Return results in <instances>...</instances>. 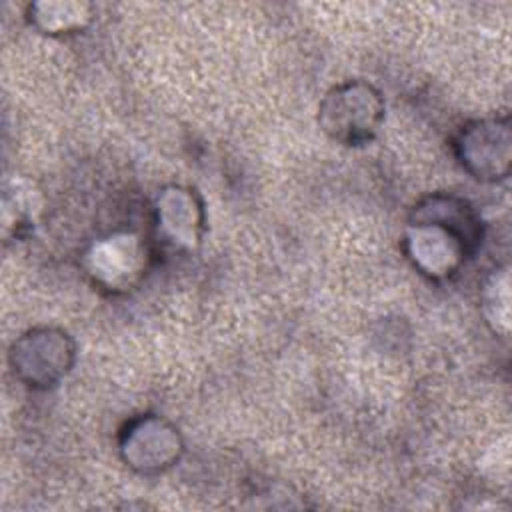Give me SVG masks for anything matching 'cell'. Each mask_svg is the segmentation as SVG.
<instances>
[{
	"instance_id": "cell-1",
	"label": "cell",
	"mask_w": 512,
	"mask_h": 512,
	"mask_svg": "<svg viewBox=\"0 0 512 512\" xmlns=\"http://www.w3.org/2000/svg\"><path fill=\"white\" fill-rule=\"evenodd\" d=\"M142 256L144 250L138 238L124 234L96 244L90 260L92 270L100 280H106L112 286H120L126 282L130 284V280L140 272Z\"/></svg>"
}]
</instances>
